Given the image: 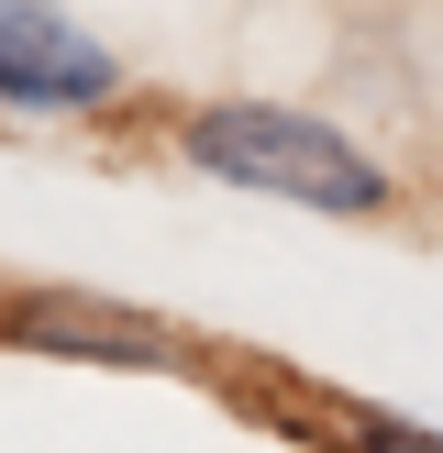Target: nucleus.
<instances>
[{"label":"nucleus","instance_id":"f257e3e1","mask_svg":"<svg viewBox=\"0 0 443 453\" xmlns=\"http://www.w3.org/2000/svg\"><path fill=\"white\" fill-rule=\"evenodd\" d=\"M177 155L222 188H255V199H299V211L332 221H366L388 211V166H377L354 133H332L322 111H288V100H211L177 122Z\"/></svg>","mask_w":443,"mask_h":453},{"label":"nucleus","instance_id":"f03ea898","mask_svg":"<svg viewBox=\"0 0 443 453\" xmlns=\"http://www.w3.org/2000/svg\"><path fill=\"white\" fill-rule=\"evenodd\" d=\"M0 100L12 111H100L122 100V56L56 12V0H0Z\"/></svg>","mask_w":443,"mask_h":453},{"label":"nucleus","instance_id":"7ed1b4c3","mask_svg":"<svg viewBox=\"0 0 443 453\" xmlns=\"http://www.w3.org/2000/svg\"><path fill=\"white\" fill-rule=\"evenodd\" d=\"M0 332L34 343V354H89V365H155V376L189 365V343H177L167 321L111 310V299H12V310H0Z\"/></svg>","mask_w":443,"mask_h":453},{"label":"nucleus","instance_id":"20e7f679","mask_svg":"<svg viewBox=\"0 0 443 453\" xmlns=\"http://www.w3.org/2000/svg\"><path fill=\"white\" fill-rule=\"evenodd\" d=\"M344 453H443V432L388 420V410H354V420H344Z\"/></svg>","mask_w":443,"mask_h":453}]
</instances>
